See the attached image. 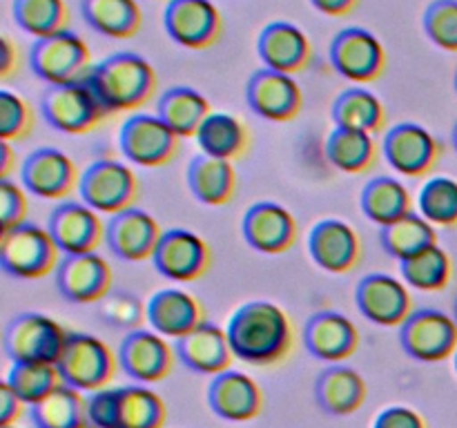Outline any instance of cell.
<instances>
[{
  "mask_svg": "<svg viewBox=\"0 0 457 428\" xmlns=\"http://www.w3.org/2000/svg\"><path fill=\"white\" fill-rule=\"evenodd\" d=\"M335 128L360 129V132L378 134L386 125V110L384 103L375 96L370 89H364L361 85L348 87L339 94L330 107Z\"/></svg>",
  "mask_w": 457,
  "mask_h": 428,
  "instance_id": "obj_35",
  "label": "cell"
},
{
  "mask_svg": "<svg viewBox=\"0 0 457 428\" xmlns=\"http://www.w3.org/2000/svg\"><path fill=\"white\" fill-rule=\"evenodd\" d=\"M369 388L364 377L348 366L335 364L321 370L315 383V397L321 410L335 417H346L364 406Z\"/></svg>",
  "mask_w": 457,
  "mask_h": 428,
  "instance_id": "obj_29",
  "label": "cell"
},
{
  "mask_svg": "<svg viewBox=\"0 0 457 428\" xmlns=\"http://www.w3.org/2000/svg\"><path fill=\"white\" fill-rule=\"evenodd\" d=\"M311 4L317 9V12L324 13V16L342 18L355 12L360 0H311Z\"/></svg>",
  "mask_w": 457,
  "mask_h": 428,
  "instance_id": "obj_52",
  "label": "cell"
},
{
  "mask_svg": "<svg viewBox=\"0 0 457 428\" xmlns=\"http://www.w3.org/2000/svg\"><path fill=\"white\" fill-rule=\"evenodd\" d=\"M21 65V56H18V45L9 38L7 34L0 38V76L9 78L13 71Z\"/></svg>",
  "mask_w": 457,
  "mask_h": 428,
  "instance_id": "obj_51",
  "label": "cell"
},
{
  "mask_svg": "<svg viewBox=\"0 0 457 428\" xmlns=\"http://www.w3.org/2000/svg\"><path fill=\"white\" fill-rule=\"evenodd\" d=\"M208 404L214 415L228 422H250L263 410L262 386L241 370L214 374L208 386Z\"/></svg>",
  "mask_w": 457,
  "mask_h": 428,
  "instance_id": "obj_25",
  "label": "cell"
},
{
  "mask_svg": "<svg viewBox=\"0 0 457 428\" xmlns=\"http://www.w3.org/2000/svg\"><path fill=\"white\" fill-rule=\"evenodd\" d=\"M382 154L397 174L409 178H422L436 168L440 159V143L420 123H397L386 129L382 141Z\"/></svg>",
  "mask_w": 457,
  "mask_h": 428,
  "instance_id": "obj_13",
  "label": "cell"
},
{
  "mask_svg": "<svg viewBox=\"0 0 457 428\" xmlns=\"http://www.w3.org/2000/svg\"><path fill=\"white\" fill-rule=\"evenodd\" d=\"M161 227L150 212L128 208L110 217L105 226V243L123 261H145L154 257L161 241Z\"/></svg>",
  "mask_w": 457,
  "mask_h": 428,
  "instance_id": "obj_23",
  "label": "cell"
},
{
  "mask_svg": "<svg viewBox=\"0 0 457 428\" xmlns=\"http://www.w3.org/2000/svg\"><path fill=\"white\" fill-rule=\"evenodd\" d=\"M85 428H98V426H92V424H87V426H85Z\"/></svg>",
  "mask_w": 457,
  "mask_h": 428,
  "instance_id": "obj_58",
  "label": "cell"
},
{
  "mask_svg": "<svg viewBox=\"0 0 457 428\" xmlns=\"http://www.w3.org/2000/svg\"><path fill=\"white\" fill-rule=\"evenodd\" d=\"M31 71L47 85L80 83L92 70V49L76 31L36 38L29 47Z\"/></svg>",
  "mask_w": 457,
  "mask_h": 428,
  "instance_id": "obj_5",
  "label": "cell"
},
{
  "mask_svg": "<svg viewBox=\"0 0 457 428\" xmlns=\"http://www.w3.org/2000/svg\"><path fill=\"white\" fill-rule=\"evenodd\" d=\"M196 143L201 154L212 159L237 160L244 156L250 147V132L241 119L228 111H212L196 132Z\"/></svg>",
  "mask_w": 457,
  "mask_h": 428,
  "instance_id": "obj_33",
  "label": "cell"
},
{
  "mask_svg": "<svg viewBox=\"0 0 457 428\" xmlns=\"http://www.w3.org/2000/svg\"><path fill=\"white\" fill-rule=\"evenodd\" d=\"M174 350L186 368L199 374H212V377L230 370L232 359H235L228 333L210 321H204L199 328L179 339Z\"/></svg>",
  "mask_w": 457,
  "mask_h": 428,
  "instance_id": "obj_28",
  "label": "cell"
},
{
  "mask_svg": "<svg viewBox=\"0 0 457 428\" xmlns=\"http://www.w3.org/2000/svg\"><path fill=\"white\" fill-rule=\"evenodd\" d=\"M453 361H455V373H457V350H455V355H453Z\"/></svg>",
  "mask_w": 457,
  "mask_h": 428,
  "instance_id": "obj_55",
  "label": "cell"
},
{
  "mask_svg": "<svg viewBox=\"0 0 457 428\" xmlns=\"http://www.w3.org/2000/svg\"><path fill=\"white\" fill-rule=\"evenodd\" d=\"M40 114L49 128L58 132L87 134L101 125L107 111L92 89L80 80L70 85H49L40 98Z\"/></svg>",
  "mask_w": 457,
  "mask_h": 428,
  "instance_id": "obj_8",
  "label": "cell"
},
{
  "mask_svg": "<svg viewBox=\"0 0 457 428\" xmlns=\"http://www.w3.org/2000/svg\"><path fill=\"white\" fill-rule=\"evenodd\" d=\"M378 143L373 134L335 128L326 138V159L344 174H364L378 163Z\"/></svg>",
  "mask_w": 457,
  "mask_h": 428,
  "instance_id": "obj_36",
  "label": "cell"
},
{
  "mask_svg": "<svg viewBox=\"0 0 457 428\" xmlns=\"http://www.w3.org/2000/svg\"><path fill=\"white\" fill-rule=\"evenodd\" d=\"M257 54L263 67L295 76L312 61V45L306 31L286 21H275L262 29L257 38Z\"/></svg>",
  "mask_w": 457,
  "mask_h": 428,
  "instance_id": "obj_24",
  "label": "cell"
},
{
  "mask_svg": "<svg viewBox=\"0 0 457 428\" xmlns=\"http://www.w3.org/2000/svg\"><path fill=\"white\" fill-rule=\"evenodd\" d=\"M112 268L98 252L65 254L56 268V285L71 303H96L110 294Z\"/></svg>",
  "mask_w": 457,
  "mask_h": 428,
  "instance_id": "obj_19",
  "label": "cell"
},
{
  "mask_svg": "<svg viewBox=\"0 0 457 428\" xmlns=\"http://www.w3.org/2000/svg\"><path fill=\"white\" fill-rule=\"evenodd\" d=\"M373 428H427V422L409 406H388L378 415Z\"/></svg>",
  "mask_w": 457,
  "mask_h": 428,
  "instance_id": "obj_49",
  "label": "cell"
},
{
  "mask_svg": "<svg viewBox=\"0 0 457 428\" xmlns=\"http://www.w3.org/2000/svg\"><path fill=\"white\" fill-rule=\"evenodd\" d=\"M187 187L192 196L205 205H226L235 199L237 169L230 160L199 154L187 165Z\"/></svg>",
  "mask_w": 457,
  "mask_h": 428,
  "instance_id": "obj_30",
  "label": "cell"
},
{
  "mask_svg": "<svg viewBox=\"0 0 457 428\" xmlns=\"http://www.w3.org/2000/svg\"><path fill=\"white\" fill-rule=\"evenodd\" d=\"M4 382L27 406H36L65 383L56 364H13Z\"/></svg>",
  "mask_w": 457,
  "mask_h": 428,
  "instance_id": "obj_42",
  "label": "cell"
},
{
  "mask_svg": "<svg viewBox=\"0 0 457 428\" xmlns=\"http://www.w3.org/2000/svg\"><path fill=\"white\" fill-rule=\"evenodd\" d=\"M181 138L161 120L159 114H132L119 132L120 152L141 168H163L181 152Z\"/></svg>",
  "mask_w": 457,
  "mask_h": 428,
  "instance_id": "obj_10",
  "label": "cell"
},
{
  "mask_svg": "<svg viewBox=\"0 0 457 428\" xmlns=\"http://www.w3.org/2000/svg\"><path fill=\"white\" fill-rule=\"evenodd\" d=\"M156 114L179 138L196 136L204 120L212 114L208 98L187 85H177L161 94Z\"/></svg>",
  "mask_w": 457,
  "mask_h": 428,
  "instance_id": "obj_31",
  "label": "cell"
},
{
  "mask_svg": "<svg viewBox=\"0 0 457 428\" xmlns=\"http://www.w3.org/2000/svg\"><path fill=\"white\" fill-rule=\"evenodd\" d=\"M12 13L16 25L34 38H47L70 25L65 0H13Z\"/></svg>",
  "mask_w": 457,
  "mask_h": 428,
  "instance_id": "obj_40",
  "label": "cell"
},
{
  "mask_svg": "<svg viewBox=\"0 0 457 428\" xmlns=\"http://www.w3.org/2000/svg\"><path fill=\"white\" fill-rule=\"evenodd\" d=\"M27 217V196L25 190L16 183L0 181V221H3V232L12 227L22 226Z\"/></svg>",
  "mask_w": 457,
  "mask_h": 428,
  "instance_id": "obj_47",
  "label": "cell"
},
{
  "mask_svg": "<svg viewBox=\"0 0 457 428\" xmlns=\"http://www.w3.org/2000/svg\"><path fill=\"white\" fill-rule=\"evenodd\" d=\"M13 165H16V154L12 150V143L3 141L0 143V181H7Z\"/></svg>",
  "mask_w": 457,
  "mask_h": 428,
  "instance_id": "obj_53",
  "label": "cell"
},
{
  "mask_svg": "<svg viewBox=\"0 0 457 428\" xmlns=\"http://www.w3.org/2000/svg\"><path fill=\"white\" fill-rule=\"evenodd\" d=\"M34 129V110L29 103L9 89H0V138L22 141Z\"/></svg>",
  "mask_w": 457,
  "mask_h": 428,
  "instance_id": "obj_45",
  "label": "cell"
},
{
  "mask_svg": "<svg viewBox=\"0 0 457 428\" xmlns=\"http://www.w3.org/2000/svg\"><path fill=\"white\" fill-rule=\"evenodd\" d=\"M379 241L386 254L395 257L397 261H406V259L415 257V254L424 252L427 248L437 243V232L433 223L420 212H409L406 217L397 218L391 226L382 227L379 232Z\"/></svg>",
  "mask_w": 457,
  "mask_h": 428,
  "instance_id": "obj_38",
  "label": "cell"
},
{
  "mask_svg": "<svg viewBox=\"0 0 457 428\" xmlns=\"http://www.w3.org/2000/svg\"><path fill=\"white\" fill-rule=\"evenodd\" d=\"M174 352L159 333L134 328L125 334L116 355L125 374L141 383H156L172 373Z\"/></svg>",
  "mask_w": 457,
  "mask_h": 428,
  "instance_id": "obj_20",
  "label": "cell"
},
{
  "mask_svg": "<svg viewBox=\"0 0 457 428\" xmlns=\"http://www.w3.org/2000/svg\"><path fill=\"white\" fill-rule=\"evenodd\" d=\"M120 410V388H103L89 392L87 397V419L98 428H119Z\"/></svg>",
  "mask_w": 457,
  "mask_h": 428,
  "instance_id": "obj_46",
  "label": "cell"
},
{
  "mask_svg": "<svg viewBox=\"0 0 457 428\" xmlns=\"http://www.w3.org/2000/svg\"><path fill=\"white\" fill-rule=\"evenodd\" d=\"M156 3H161V0H156ZM165 3H170V0H165Z\"/></svg>",
  "mask_w": 457,
  "mask_h": 428,
  "instance_id": "obj_59",
  "label": "cell"
},
{
  "mask_svg": "<svg viewBox=\"0 0 457 428\" xmlns=\"http://www.w3.org/2000/svg\"><path fill=\"white\" fill-rule=\"evenodd\" d=\"M67 334L52 317L22 312L4 328V352L13 364H58Z\"/></svg>",
  "mask_w": 457,
  "mask_h": 428,
  "instance_id": "obj_6",
  "label": "cell"
},
{
  "mask_svg": "<svg viewBox=\"0 0 457 428\" xmlns=\"http://www.w3.org/2000/svg\"><path fill=\"white\" fill-rule=\"evenodd\" d=\"M303 343L320 361H346L360 348V330L346 315L335 310L315 312L303 328Z\"/></svg>",
  "mask_w": 457,
  "mask_h": 428,
  "instance_id": "obj_26",
  "label": "cell"
},
{
  "mask_svg": "<svg viewBox=\"0 0 457 428\" xmlns=\"http://www.w3.org/2000/svg\"><path fill=\"white\" fill-rule=\"evenodd\" d=\"M422 27L433 45L457 54V0H433L424 9Z\"/></svg>",
  "mask_w": 457,
  "mask_h": 428,
  "instance_id": "obj_44",
  "label": "cell"
},
{
  "mask_svg": "<svg viewBox=\"0 0 457 428\" xmlns=\"http://www.w3.org/2000/svg\"><path fill=\"white\" fill-rule=\"evenodd\" d=\"M355 301L364 319L384 328L402 325L413 312L409 285L386 272H370L361 276L355 290Z\"/></svg>",
  "mask_w": 457,
  "mask_h": 428,
  "instance_id": "obj_15",
  "label": "cell"
},
{
  "mask_svg": "<svg viewBox=\"0 0 457 428\" xmlns=\"http://www.w3.org/2000/svg\"><path fill=\"white\" fill-rule=\"evenodd\" d=\"M170 38L186 49H208L219 43L223 18L212 0H170L163 12Z\"/></svg>",
  "mask_w": 457,
  "mask_h": 428,
  "instance_id": "obj_14",
  "label": "cell"
},
{
  "mask_svg": "<svg viewBox=\"0 0 457 428\" xmlns=\"http://www.w3.org/2000/svg\"><path fill=\"white\" fill-rule=\"evenodd\" d=\"M79 194L85 205L98 214H119L134 208L138 196V178L132 168L114 159H101L80 174Z\"/></svg>",
  "mask_w": 457,
  "mask_h": 428,
  "instance_id": "obj_7",
  "label": "cell"
},
{
  "mask_svg": "<svg viewBox=\"0 0 457 428\" xmlns=\"http://www.w3.org/2000/svg\"><path fill=\"white\" fill-rule=\"evenodd\" d=\"M47 230L62 254L96 252L105 241V223L83 201H61L49 214Z\"/></svg>",
  "mask_w": 457,
  "mask_h": 428,
  "instance_id": "obj_18",
  "label": "cell"
},
{
  "mask_svg": "<svg viewBox=\"0 0 457 428\" xmlns=\"http://www.w3.org/2000/svg\"><path fill=\"white\" fill-rule=\"evenodd\" d=\"M0 263L16 279H43L61 263V250L47 227L22 223L0 236Z\"/></svg>",
  "mask_w": 457,
  "mask_h": 428,
  "instance_id": "obj_4",
  "label": "cell"
},
{
  "mask_svg": "<svg viewBox=\"0 0 457 428\" xmlns=\"http://www.w3.org/2000/svg\"><path fill=\"white\" fill-rule=\"evenodd\" d=\"M21 183L38 199L62 201L79 187L80 174L65 152L56 147H40L22 160Z\"/></svg>",
  "mask_w": 457,
  "mask_h": 428,
  "instance_id": "obj_16",
  "label": "cell"
},
{
  "mask_svg": "<svg viewBox=\"0 0 457 428\" xmlns=\"http://www.w3.org/2000/svg\"><path fill=\"white\" fill-rule=\"evenodd\" d=\"M245 101L262 119L288 123L302 111L303 94L293 76L262 67L245 83Z\"/></svg>",
  "mask_w": 457,
  "mask_h": 428,
  "instance_id": "obj_17",
  "label": "cell"
},
{
  "mask_svg": "<svg viewBox=\"0 0 457 428\" xmlns=\"http://www.w3.org/2000/svg\"><path fill=\"white\" fill-rule=\"evenodd\" d=\"M101 101L107 114L132 111L150 103L156 92V71L134 52H116L103 58L83 80Z\"/></svg>",
  "mask_w": 457,
  "mask_h": 428,
  "instance_id": "obj_2",
  "label": "cell"
},
{
  "mask_svg": "<svg viewBox=\"0 0 457 428\" xmlns=\"http://www.w3.org/2000/svg\"><path fill=\"white\" fill-rule=\"evenodd\" d=\"M235 359L253 366H270L286 359L293 348V321L272 301H248L232 312L226 325Z\"/></svg>",
  "mask_w": 457,
  "mask_h": 428,
  "instance_id": "obj_1",
  "label": "cell"
},
{
  "mask_svg": "<svg viewBox=\"0 0 457 428\" xmlns=\"http://www.w3.org/2000/svg\"><path fill=\"white\" fill-rule=\"evenodd\" d=\"M168 419V406L159 392L141 386L120 388L119 428H163Z\"/></svg>",
  "mask_w": 457,
  "mask_h": 428,
  "instance_id": "obj_41",
  "label": "cell"
},
{
  "mask_svg": "<svg viewBox=\"0 0 457 428\" xmlns=\"http://www.w3.org/2000/svg\"><path fill=\"white\" fill-rule=\"evenodd\" d=\"M455 92H457V71H455Z\"/></svg>",
  "mask_w": 457,
  "mask_h": 428,
  "instance_id": "obj_57",
  "label": "cell"
},
{
  "mask_svg": "<svg viewBox=\"0 0 457 428\" xmlns=\"http://www.w3.org/2000/svg\"><path fill=\"white\" fill-rule=\"evenodd\" d=\"M31 422L36 428H85L89 424L87 397L62 383L52 395L31 406Z\"/></svg>",
  "mask_w": 457,
  "mask_h": 428,
  "instance_id": "obj_37",
  "label": "cell"
},
{
  "mask_svg": "<svg viewBox=\"0 0 457 428\" xmlns=\"http://www.w3.org/2000/svg\"><path fill=\"white\" fill-rule=\"evenodd\" d=\"M400 343L404 352L424 364H437L455 355L457 321L436 308L413 310L400 325Z\"/></svg>",
  "mask_w": 457,
  "mask_h": 428,
  "instance_id": "obj_11",
  "label": "cell"
},
{
  "mask_svg": "<svg viewBox=\"0 0 457 428\" xmlns=\"http://www.w3.org/2000/svg\"><path fill=\"white\" fill-rule=\"evenodd\" d=\"M80 13L96 34L114 40L134 38L143 27L137 0H80Z\"/></svg>",
  "mask_w": 457,
  "mask_h": 428,
  "instance_id": "obj_32",
  "label": "cell"
},
{
  "mask_svg": "<svg viewBox=\"0 0 457 428\" xmlns=\"http://www.w3.org/2000/svg\"><path fill=\"white\" fill-rule=\"evenodd\" d=\"M455 321H457V299H455Z\"/></svg>",
  "mask_w": 457,
  "mask_h": 428,
  "instance_id": "obj_56",
  "label": "cell"
},
{
  "mask_svg": "<svg viewBox=\"0 0 457 428\" xmlns=\"http://www.w3.org/2000/svg\"><path fill=\"white\" fill-rule=\"evenodd\" d=\"M360 205L369 221L378 223L379 227H386L397 218L413 212V196L397 178L375 177L361 190Z\"/></svg>",
  "mask_w": 457,
  "mask_h": 428,
  "instance_id": "obj_34",
  "label": "cell"
},
{
  "mask_svg": "<svg viewBox=\"0 0 457 428\" xmlns=\"http://www.w3.org/2000/svg\"><path fill=\"white\" fill-rule=\"evenodd\" d=\"M103 301H105L103 306H105L107 317H110L114 325L134 328V325H138V321H141V303L134 297H129V294H116V297H110V294H107Z\"/></svg>",
  "mask_w": 457,
  "mask_h": 428,
  "instance_id": "obj_48",
  "label": "cell"
},
{
  "mask_svg": "<svg viewBox=\"0 0 457 428\" xmlns=\"http://www.w3.org/2000/svg\"><path fill=\"white\" fill-rule=\"evenodd\" d=\"M328 61L339 76L355 85L378 80L386 70V49L373 31L346 27L330 40Z\"/></svg>",
  "mask_w": 457,
  "mask_h": 428,
  "instance_id": "obj_9",
  "label": "cell"
},
{
  "mask_svg": "<svg viewBox=\"0 0 457 428\" xmlns=\"http://www.w3.org/2000/svg\"><path fill=\"white\" fill-rule=\"evenodd\" d=\"M418 212L433 226H457V181L453 177H431L418 194Z\"/></svg>",
  "mask_w": 457,
  "mask_h": 428,
  "instance_id": "obj_43",
  "label": "cell"
},
{
  "mask_svg": "<svg viewBox=\"0 0 457 428\" xmlns=\"http://www.w3.org/2000/svg\"><path fill=\"white\" fill-rule=\"evenodd\" d=\"M453 147H455V152H457V123H455V128H453Z\"/></svg>",
  "mask_w": 457,
  "mask_h": 428,
  "instance_id": "obj_54",
  "label": "cell"
},
{
  "mask_svg": "<svg viewBox=\"0 0 457 428\" xmlns=\"http://www.w3.org/2000/svg\"><path fill=\"white\" fill-rule=\"evenodd\" d=\"M156 272L161 276L177 284H190L201 279L212 266L210 245L196 232L186 227H172L161 235L159 245L154 250Z\"/></svg>",
  "mask_w": 457,
  "mask_h": 428,
  "instance_id": "obj_12",
  "label": "cell"
},
{
  "mask_svg": "<svg viewBox=\"0 0 457 428\" xmlns=\"http://www.w3.org/2000/svg\"><path fill=\"white\" fill-rule=\"evenodd\" d=\"M58 370L67 386L80 392L103 391L116 377L119 355L101 337L89 333H70L58 359Z\"/></svg>",
  "mask_w": 457,
  "mask_h": 428,
  "instance_id": "obj_3",
  "label": "cell"
},
{
  "mask_svg": "<svg viewBox=\"0 0 457 428\" xmlns=\"http://www.w3.org/2000/svg\"><path fill=\"white\" fill-rule=\"evenodd\" d=\"M245 243L262 254H284L297 241V221L293 212L275 201L250 205L241 223Z\"/></svg>",
  "mask_w": 457,
  "mask_h": 428,
  "instance_id": "obj_21",
  "label": "cell"
},
{
  "mask_svg": "<svg viewBox=\"0 0 457 428\" xmlns=\"http://www.w3.org/2000/svg\"><path fill=\"white\" fill-rule=\"evenodd\" d=\"M25 406V401L12 391V386L7 382L0 383V428L13 426V422L21 419Z\"/></svg>",
  "mask_w": 457,
  "mask_h": 428,
  "instance_id": "obj_50",
  "label": "cell"
},
{
  "mask_svg": "<svg viewBox=\"0 0 457 428\" xmlns=\"http://www.w3.org/2000/svg\"><path fill=\"white\" fill-rule=\"evenodd\" d=\"M308 252L321 270L346 275L360 263L361 241L346 221L321 218L308 235Z\"/></svg>",
  "mask_w": 457,
  "mask_h": 428,
  "instance_id": "obj_22",
  "label": "cell"
},
{
  "mask_svg": "<svg viewBox=\"0 0 457 428\" xmlns=\"http://www.w3.org/2000/svg\"><path fill=\"white\" fill-rule=\"evenodd\" d=\"M204 306L195 294L179 288H163L150 297L145 319L165 339H183L204 324Z\"/></svg>",
  "mask_w": 457,
  "mask_h": 428,
  "instance_id": "obj_27",
  "label": "cell"
},
{
  "mask_svg": "<svg viewBox=\"0 0 457 428\" xmlns=\"http://www.w3.org/2000/svg\"><path fill=\"white\" fill-rule=\"evenodd\" d=\"M7 428H13V426H7Z\"/></svg>",
  "mask_w": 457,
  "mask_h": 428,
  "instance_id": "obj_60",
  "label": "cell"
},
{
  "mask_svg": "<svg viewBox=\"0 0 457 428\" xmlns=\"http://www.w3.org/2000/svg\"><path fill=\"white\" fill-rule=\"evenodd\" d=\"M400 275L402 281L411 288L422 290V292H437L449 285L453 276V263H451L449 252L436 243L424 252L402 261Z\"/></svg>",
  "mask_w": 457,
  "mask_h": 428,
  "instance_id": "obj_39",
  "label": "cell"
}]
</instances>
